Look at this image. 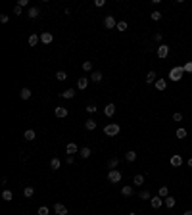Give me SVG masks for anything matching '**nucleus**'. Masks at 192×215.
<instances>
[{"instance_id":"1","label":"nucleus","mask_w":192,"mask_h":215,"mask_svg":"<svg viewBox=\"0 0 192 215\" xmlns=\"http://www.w3.org/2000/svg\"><path fill=\"white\" fill-rule=\"evenodd\" d=\"M104 134L108 136H117L119 134V123H108L104 127Z\"/></svg>"},{"instance_id":"2","label":"nucleus","mask_w":192,"mask_h":215,"mask_svg":"<svg viewBox=\"0 0 192 215\" xmlns=\"http://www.w3.org/2000/svg\"><path fill=\"white\" fill-rule=\"evenodd\" d=\"M184 75V69L181 65H177V67H173V69L169 71V79L171 81H181V77Z\"/></svg>"},{"instance_id":"3","label":"nucleus","mask_w":192,"mask_h":215,"mask_svg":"<svg viewBox=\"0 0 192 215\" xmlns=\"http://www.w3.org/2000/svg\"><path fill=\"white\" fill-rule=\"evenodd\" d=\"M121 171L119 169H110V173H108V181L112 182V185H117L119 181H121Z\"/></svg>"},{"instance_id":"4","label":"nucleus","mask_w":192,"mask_h":215,"mask_svg":"<svg viewBox=\"0 0 192 215\" xmlns=\"http://www.w3.org/2000/svg\"><path fill=\"white\" fill-rule=\"evenodd\" d=\"M167 56H169V46H167V44H159V46H158V58L165 60Z\"/></svg>"},{"instance_id":"5","label":"nucleus","mask_w":192,"mask_h":215,"mask_svg":"<svg viewBox=\"0 0 192 215\" xmlns=\"http://www.w3.org/2000/svg\"><path fill=\"white\" fill-rule=\"evenodd\" d=\"M104 27H106V29H113V27H117L115 17H113V15H108V17L104 19Z\"/></svg>"},{"instance_id":"6","label":"nucleus","mask_w":192,"mask_h":215,"mask_svg":"<svg viewBox=\"0 0 192 215\" xmlns=\"http://www.w3.org/2000/svg\"><path fill=\"white\" fill-rule=\"evenodd\" d=\"M52 40H54V35H52V33H48V31L40 33V43H42V44H50Z\"/></svg>"},{"instance_id":"7","label":"nucleus","mask_w":192,"mask_h":215,"mask_svg":"<svg viewBox=\"0 0 192 215\" xmlns=\"http://www.w3.org/2000/svg\"><path fill=\"white\" fill-rule=\"evenodd\" d=\"M150 204H152L154 209H159V207L163 206V198L162 196H154V198H150Z\"/></svg>"},{"instance_id":"8","label":"nucleus","mask_w":192,"mask_h":215,"mask_svg":"<svg viewBox=\"0 0 192 215\" xmlns=\"http://www.w3.org/2000/svg\"><path fill=\"white\" fill-rule=\"evenodd\" d=\"M169 163L173 165V167H181L183 165V158H181L179 154H175V156H171V160H169Z\"/></svg>"},{"instance_id":"9","label":"nucleus","mask_w":192,"mask_h":215,"mask_svg":"<svg viewBox=\"0 0 192 215\" xmlns=\"http://www.w3.org/2000/svg\"><path fill=\"white\" fill-rule=\"evenodd\" d=\"M54 113H56V117H61V119H64V117H67V113H69V112H67V108L58 106V108L54 109Z\"/></svg>"},{"instance_id":"10","label":"nucleus","mask_w":192,"mask_h":215,"mask_svg":"<svg viewBox=\"0 0 192 215\" xmlns=\"http://www.w3.org/2000/svg\"><path fill=\"white\" fill-rule=\"evenodd\" d=\"M113 113H115V104H108V106L104 108V115H106V117H112Z\"/></svg>"},{"instance_id":"11","label":"nucleus","mask_w":192,"mask_h":215,"mask_svg":"<svg viewBox=\"0 0 192 215\" xmlns=\"http://www.w3.org/2000/svg\"><path fill=\"white\" fill-rule=\"evenodd\" d=\"M65 152H67L69 156H71V154H77V152H79V146H77L75 142H69V144L65 146Z\"/></svg>"},{"instance_id":"12","label":"nucleus","mask_w":192,"mask_h":215,"mask_svg":"<svg viewBox=\"0 0 192 215\" xmlns=\"http://www.w3.org/2000/svg\"><path fill=\"white\" fill-rule=\"evenodd\" d=\"M54 211L58 213V215H67V207L64 206V204H56V206H54Z\"/></svg>"},{"instance_id":"13","label":"nucleus","mask_w":192,"mask_h":215,"mask_svg":"<svg viewBox=\"0 0 192 215\" xmlns=\"http://www.w3.org/2000/svg\"><path fill=\"white\" fill-rule=\"evenodd\" d=\"M87 87H89V79H87V77H81V79L77 81V88H81V90H85Z\"/></svg>"},{"instance_id":"14","label":"nucleus","mask_w":192,"mask_h":215,"mask_svg":"<svg viewBox=\"0 0 192 215\" xmlns=\"http://www.w3.org/2000/svg\"><path fill=\"white\" fill-rule=\"evenodd\" d=\"M154 85H156V88H158V90H165V88H167V81H165V79H158Z\"/></svg>"},{"instance_id":"15","label":"nucleus","mask_w":192,"mask_h":215,"mask_svg":"<svg viewBox=\"0 0 192 215\" xmlns=\"http://www.w3.org/2000/svg\"><path fill=\"white\" fill-rule=\"evenodd\" d=\"M35 136H37V133H35L33 129H27V131L23 133V138H25V140H35Z\"/></svg>"},{"instance_id":"16","label":"nucleus","mask_w":192,"mask_h":215,"mask_svg":"<svg viewBox=\"0 0 192 215\" xmlns=\"http://www.w3.org/2000/svg\"><path fill=\"white\" fill-rule=\"evenodd\" d=\"M40 43V35H31L29 36V46H37Z\"/></svg>"},{"instance_id":"17","label":"nucleus","mask_w":192,"mask_h":215,"mask_svg":"<svg viewBox=\"0 0 192 215\" xmlns=\"http://www.w3.org/2000/svg\"><path fill=\"white\" fill-rule=\"evenodd\" d=\"M158 81V75H156V71H150L148 75H146V83L148 85H152V83H156Z\"/></svg>"},{"instance_id":"18","label":"nucleus","mask_w":192,"mask_h":215,"mask_svg":"<svg viewBox=\"0 0 192 215\" xmlns=\"http://www.w3.org/2000/svg\"><path fill=\"white\" fill-rule=\"evenodd\" d=\"M73 96H75V90H73V88H67V90L61 92V98H67V100H71Z\"/></svg>"},{"instance_id":"19","label":"nucleus","mask_w":192,"mask_h":215,"mask_svg":"<svg viewBox=\"0 0 192 215\" xmlns=\"http://www.w3.org/2000/svg\"><path fill=\"white\" fill-rule=\"evenodd\" d=\"M90 81H92V83H100V81H102V73H100V71H92Z\"/></svg>"},{"instance_id":"20","label":"nucleus","mask_w":192,"mask_h":215,"mask_svg":"<svg viewBox=\"0 0 192 215\" xmlns=\"http://www.w3.org/2000/svg\"><path fill=\"white\" fill-rule=\"evenodd\" d=\"M31 94H33V92H31L29 88H21V92H19V96H21V100H29V98H31Z\"/></svg>"},{"instance_id":"21","label":"nucleus","mask_w":192,"mask_h":215,"mask_svg":"<svg viewBox=\"0 0 192 215\" xmlns=\"http://www.w3.org/2000/svg\"><path fill=\"white\" fill-rule=\"evenodd\" d=\"M60 165H61V161H60L58 158H52V160H50V167H52L54 171H58V169H60Z\"/></svg>"},{"instance_id":"22","label":"nucleus","mask_w":192,"mask_h":215,"mask_svg":"<svg viewBox=\"0 0 192 215\" xmlns=\"http://www.w3.org/2000/svg\"><path fill=\"white\" fill-rule=\"evenodd\" d=\"M163 204H165V207H175V198L173 196H167V198H165V200H163Z\"/></svg>"},{"instance_id":"23","label":"nucleus","mask_w":192,"mask_h":215,"mask_svg":"<svg viewBox=\"0 0 192 215\" xmlns=\"http://www.w3.org/2000/svg\"><path fill=\"white\" fill-rule=\"evenodd\" d=\"M12 198H14L12 190H4V192H2V200H4V202H12Z\"/></svg>"},{"instance_id":"24","label":"nucleus","mask_w":192,"mask_h":215,"mask_svg":"<svg viewBox=\"0 0 192 215\" xmlns=\"http://www.w3.org/2000/svg\"><path fill=\"white\" fill-rule=\"evenodd\" d=\"M33 194H35V188H33V186H25V188H23V196H25V198H31Z\"/></svg>"},{"instance_id":"25","label":"nucleus","mask_w":192,"mask_h":215,"mask_svg":"<svg viewBox=\"0 0 192 215\" xmlns=\"http://www.w3.org/2000/svg\"><path fill=\"white\" fill-rule=\"evenodd\" d=\"M27 15H29V17L31 19H35V17H39V8H29V12H27Z\"/></svg>"},{"instance_id":"26","label":"nucleus","mask_w":192,"mask_h":215,"mask_svg":"<svg viewBox=\"0 0 192 215\" xmlns=\"http://www.w3.org/2000/svg\"><path fill=\"white\" fill-rule=\"evenodd\" d=\"M121 194H123V196H125V198H129V196H131V194H133V186H123L121 188Z\"/></svg>"},{"instance_id":"27","label":"nucleus","mask_w":192,"mask_h":215,"mask_svg":"<svg viewBox=\"0 0 192 215\" xmlns=\"http://www.w3.org/2000/svg\"><path fill=\"white\" fill-rule=\"evenodd\" d=\"M85 129L87 131H94L96 129V121H94V119H89V121L85 123Z\"/></svg>"},{"instance_id":"28","label":"nucleus","mask_w":192,"mask_h":215,"mask_svg":"<svg viewBox=\"0 0 192 215\" xmlns=\"http://www.w3.org/2000/svg\"><path fill=\"white\" fill-rule=\"evenodd\" d=\"M142 182H144V175H134V181H133L134 186H140Z\"/></svg>"},{"instance_id":"29","label":"nucleus","mask_w":192,"mask_h":215,"mask_svg":"<svg viewBox=\"0 0 192 215\" xmlns=\"http://www.w3.org/2000/svg\"><path fill=\"white\" fill-rule=\"evenodd\" d=\"M158 196H162V198H167V196H169V188H167V186H162V188L158 190Z\"/></svg>"},{"instance_id":"30","label":"nucleus","mask_w":192,"mask_h":215,"mask_svg":"<svg viewBox=\"0 0 192 215\" xmlns=\"http://www.w3.org/2000/svg\"><path fill=\"white\" fill-rule=\"evenodd\" d=\"M79 154H81V158H85V160H87V158H89V156L92 154V152H90V148H81V150H79Z\"/></svg>"},{"instance_id":"31","label":"nucleus","mask_w":192,"mask_h":215,"mask_svg":"<svg viewBox=\"0 0 192 215\" xmlns=\"http://www.w3.org/2000/svg\"><path fill=\"white\" fill-rule=\"evenodd\" d=\"M125 160H127V161H134V160H137V154H134L133 150L127 152V154H125Z\"/></svg>"},{"instance_id":"32","label":"nucleus","mask_w":192,"mask_h":215,"mask_svg":"<svg viewBox=\"0 0 192 215\" xmlns=\"http://www.w3.org/2000/svg\"><path fill=\"white\" fill-rule=\"evenodd\" d=\"M150 17H152L154 21H159V19H162V12H158V10H156V12L150 14Z\"/></svg>"},{"instance_id":"33","label":"nucleus","mask_w":192,"mask_h":215,"mask_svg":"<svg viewBox=\"0 0 192 215\" xmlns=\"http://www.w3.org/2000/svg\"><path fill=\"white\" fill-rule=\"evenodd\" d=\"M177 138H186V129H183V127L177 129Z\"/></svg>"},{"instance_id":"34","label":"nucleus","mask_w":192,"mask_h":215,"mask_svg":"<svg viewBox=\"0 0 192 215\" xmlns=\"http://www.w3.org/2000/svg\"><path fill=\"white\" fill-rule=\"evenodd\" d=\"M56 79H58V81H65L67 79V73L65 71H58V73H56Z\"/></svg>"},{"instance_id":"35","label":"nucleus","mask_w":192,"mask_h":215,"mask_svg":"<svg viewBox=\"0 0 192 215\" xmlns=\"http://www.w3.org/2000/svg\"><path fill=\"white\" fill-rule=\"evenodd\" d=\"M117 163H119V161H117V158H112L110 161H108V167H110V169H115V167H117Z\"/></svg>"},{"instance_id":"36","label":"nucleus","mask_w":192,"mask_h":215,"mask_svg":"<svg viewBox=\"0 0 192 215\" xmlns=\"http://www.w3.org/2000/svg\"><path fill=\"white\" fill-rule=\"evenodd\" d=\"M115 29H117V31H127V21H119Z\"/></svg>"},{"instance_id":"37","label":"nucleus","mask_w":192,"mask_h":215,"mask_svg":"<svg viewBox=\"0 0 192 215\" xmlns=\"http://www.w3.org/2000/svg\"><path fill=\"white\" fill-rule=\"evenodd\" d=\"M183 69H184V73H192V62H186L183 65Z\"/></svg>"},{"instance_id":"38","label":"nucleus","mask_w":192,"mask_h":215,"mask_svg":"<svg viewBox=\"0 0 192 215\" xmlns=\"http://www.w3.org/2000/svg\"><path fill=\"white\" fill-rule=\"evenodd\" d=\"M138 198H140V200H148V198H150V192H148V190H142L140 194H138Z\"/></svg>"},{"instance_id":"39","label":"nucleus","mask_w":192,"mask_h":215,"mask_svg":"<svg viewBox=\"0 0 192 215\" xmlns=\"http://www.w3.org/2000/svg\"><path fill=\"white\" fill-rule=\"evenodd\" d=\"M48 211H50V209L46 207V206H40L39 207V215H48Z\"/></svg>"},{"instance_id":"40","label":"nucleus","mask_w":192,"mask_h":215,"mask_svg":"<svg viewBox=\"0 0 192 215\" xmlns=\"http://www.w3.org/2000/svg\"><path fill=\"white\" fill-rule=\"evenodd\" d=\"M83 69H85V71H92V62H85V64H83Z\"/></svg>"},{"instance_id":"41","label":"nucleus","mask_w":192,"mask_h":215,"mask_svg":"<svg viewBox=\"0 0 192 215\" xmlns=\"http://www.w3.org/2000/svg\"><path fill=\"white\" fill-rule=\"evenodd\" d=\"M96 109H98V108L94 106V104H90V106H87V112H89V113H94Z\"/></svg>"},{"instance_id":"42","label":"nucleus","mask_w":192,"mask_h":215,"mask_svg":"<svg viewBox=\"0 0 192 215\" xmlns=\"http://www.w3.org/2000/svg\"><path fill=\"white\" fill-rule=\"evenodd\" d=\"M21 10H23L21 6H17V4H15V8H14V14H15V15H21Z\"/></svg>"},{"instance_id":"43","label":"nucleus","mask_w":192,"mask_h":215,"mask_svg":"<svg viewBox=\"0 0 192 215\" xmlns=\"http://www.w3.org/2000/svg\"><path fill=\"white\" fill-rule=\"evenodd\" d=\"M94 6H98V8L106 6V0H96V2H94Z\"/></svg>"},{"instance_id":"44","label":"nucleus","mask_w":192,"mask_h":215,"mask_svg":"<svg viewBox=\"0 0 192 215\" xmlns=\"http://www.w3.org/2000/svg\"><path fill=\"white\" fill-rule=\"evenodd\" d=\"M173 119H175V121H181V119H183V113H173Z\"/></svg>"},{"instance_id":"45","label":"nucleus","mask_w":192,"mask_h":215,"mask_svg":"<svg viewBox=\"0 0 192 215\" xmlns=\"http://www.w3.org/2000/svg\"><path fill=\"white\" fill-rule=\"evenodd\" d=\"M8 19H10V17H8L6 14H2V15H0V21H2V23H8Z\"/></svg>"},{"instance_id":"46","label":"nucleus","mask_w":192,"mask_h":215,"mask_svg":"<svg viewBox=\"0 0 192 215\" xmlns=\"http://www.w3.org/2000/svg\"><path fill=\"white\" fill-rule=\"evenodd\" d=\"M17 6H21V8L27 6V0H17Z\"/></svg>"},{"instance_id":"47","label":"nucleus","mask_w":192,"mask_h":215,"mask_svg":"<svg viewBox=\"0 0 192 215\" xmlns=\"http://www.w3.org/2000/svg\"><path fill=\"white\" fill-rule=\"evenodd\" d=\"M65 163H69V165L73 163V156H67V158H65Z\"/></svg>"},{"instance_id":"48","label":"nucleus","mask_w":192,"mask_h":215,"mask_svg":"<svg viewBox=\"0 0 192 215\" xmlns=\"http://www.w3.org/2000/svg\"><path fill=\"white\" fill-rule=\"evenodd\" d=\"M154 40H158V43H159V40H162V33H156L154 35Z\"/></svg>"},{"instance_id":"49","label":"nucleus","mask_w":192,"mask_h":215,"mask_svg":"<svg viewBox=\"0 0 192 215\" xmlns=\"http://www.w3.org/2000/svg\"><path fill=\"white\" fill-rule=\"evenodd\" d=\"M183 215H192V209H186V211H184Z\"/></svg>"},{"instance_id":"50","label":"nucleus","mask_w":192,"mask_h":215,"mask_svg":"<svg viewBox=\"0 0 192 215\" xmlns=\"http://www.w3.org/2000/svg\"><path fill=\"white\" fill-rule=\"evenodd\" d=\"M188 167H192V158H190V160H188Z\"/></svg>"},{"instance_id":"51","label":"nucleus","mask_w":192,"mask_h":215,"mask_svg":"<svg viewBox=\"0 0 192 215\" xmlns=\"http://www.w3.org/2000/svg\"><path fill=\"white\" fill-rule=\"evenodd\" d=\"M131 215H137V213H131Z\"/></svg>"}]
</instances>
